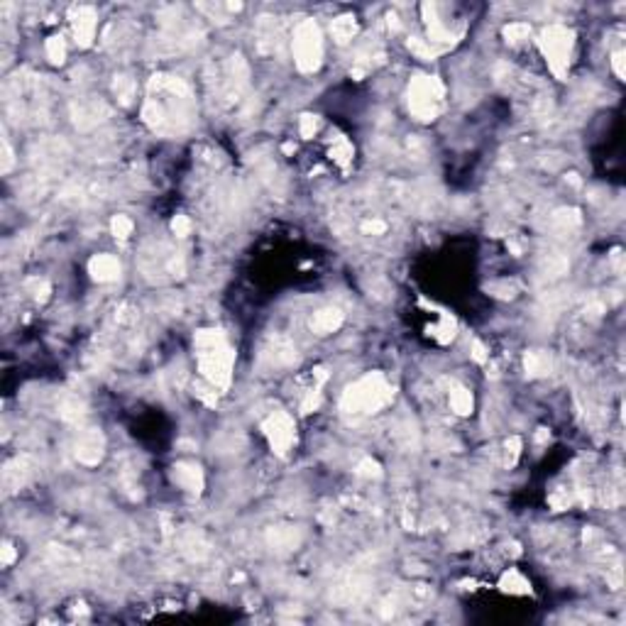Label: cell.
<instances>
[{
	"label": "cell",
	"instance_id": "obj_1",
	"mask_svg": "<svg viewBox=\"0 0 626 626\" xmlns=\"http://www.w3.org/2000/svg\"><path fill=\"white\" fill-rule=\"evenodd\" d=\"M198 342V360H201V372L211 379L216 387H225L230 382V367H233V352L225 345L220 333H201Z\"/></svg>",
	"mask_w": 626,
	"mask_h": 626
},
{
	"label": "cell",
	"instance_id": "obj_2",
	"mask_svg": "<svg viewBox=\"0 0 626 626\" xmlns=\"http://www.w3.org/2000/svg\"><path fill=\"white\" fill-rule=\"evenodd\" d=\"M389 399H392V389L384 382L382 374H369L347 389L342 406L350 414H372V411L382 409Z\"/></svg>",
	"mask_w": 626,
	"mask_h": 626
},
{
	"label": "cell",
	"instance_id": "obj_3",
	"mask_svg": "<svg viewBox=\"0 0 626 626\" xmlns=\"http://www.w3.org/2000/svg\"><path fill=\"white\" fill-rule=\"evenodd\" d=\"M294 52H296V64L304 71H311V69L318 67V59H321V35H318L313 22H306V25H301L296 30Z\"/></svg>",
	"mask_w": 626,
	"mask_h": 626
},
{
	"label": "cell",
	"instance_id": "obj_4",
	"mask_svg": "<svg viewBox=\"0 0 626 626\" xmlns=\"http://www.w3.org/2000/svg\"><path fill=\"white\" fill-rule=\"evenodd\" d=\"M440 98H443V91H440L438 81H433V78H419L411 86V110L419 118H433Z\"/></svg>",
	"mask_w": 626,
	"mask_h": 626
},
{
	"label": "cell",
	"instance_id": "obj_5",
	"mask_svg": "<svg viewBox=\"0 0 626 626\" xmlns=\"http://www.w3.org/2000/svg\"><path fill=\"white\" fill-rule=\"evenodd\" d=\"M544 44H546V52H548V59L553 62V69H555V71H560V64L565 62V57H568V49H570L568 32L558 30V27H553V30L546 32Z\"/></svg>",
	"mask_w": 626,
	"mask_h": 626
},
{
	"label": "cell",
	"instance_id": "obj_6",
	"mask_svg": "<svg viewBox=\"0 0 626 626\" xmlns=\"http://www.w3.org/2000/svg\"><path fill=\"white\" fill-rule=\"evenodd\" d=\"M267 435L272 438V445L277 451L284 453L289 448V443L294 440V431H291V421L284 414L272 416V421L267 424Z\"/></svg>",
	"mask_w": 626,
	"mask_h": 626
},
{
	"label": "cell",
	"instance_id": "obj_7",
	"mask_svg": "<svg viewBox=\"0 0 626 626\" xmlns=\"http://www.w3.org/2000/svg\"><path fill=\"white\" fill-rule=\"evenodd\" d=\"M91 272H94V277L98 281H110L118 277L120 272V264L115 262L110 254H98V257L91 262Z\"/></svg>",
	"mask_w": 626,
	"mask_h": 626
},
{
	"label": "cell",
	"instance_id": "obj_8",
	"mask_svg": "<svg viewBox=\"0 0 626 626\" xmlns=\"http://www.w3.org/2000/svg\"><path fill=\"white\" fill-rule=\"evenodd\" d=\"M311 326L316 328L318 333H331V331H336V328L340 326V313L333 311V308L321 311V313H316V318L311 321Z\"/></svg>",
	"mask_w": 626,
	"mask_h": 626
},
{
	"label": "cell",
	"instance_id": "obj_9",
	"mask_svg": "<svg viewBox=\"0 0 626 626\" xmlns=\"http://www.w3.org/2000/svg\"><path fill=\"white\" fill-rule=\"evenodd\" d=\"M76 455L81 458L83 462H96L101 458V443L96 435H88V438L81 440V445H78V451Z\"/></svg>",
	"mask_w": 626,
	"mask_h": 626
},
{
	"label": "cell",
	"instance_id": "obj_10",
	"mask_svg": "<svg viewBox=\"0 0 626 626\" xmlns=\"http://www.w3.org/2000/svg\"><path fill=\"white\" fill-rule=\"evenodd\" d=\"M176 482L182 487H189V489H196L201 480H198V472L193 467H179L176 470Z\"/></svg>",
	"mask_w": 626,
	"mask_h": 626
},
{
	"label": "cell",
	"instance_id": "obj_11",
	"mask_svg": "<svg viewBox=\"0 0 626 626\" xmlns=\"http://www.w3.org/2000/svg\"><path fill=\"white\" fill-rule=\"evenodd\" d=\"M453 406H455L458 414H467V411H470V406H472L470 394H467L465 389H458V392L453 394Z\"/></svg>",
	"mask_w": 626,
	"mask_h": 626
},
{
	"label": "cell",
	"instance_id": "obj_12",
	"mask_svg": "<svg viewBox=\"0 0 626 626\" xmlns=\"http://www.w3.org/2000/svg\"><path fill=\"white\" fill-rule=\"evenodd\" d=\"M113 233L118 235V238H128L130 233H132V223L128 220V218H123V216H118L113 220Z\"/></svg>",
	"mask_w": 626,
	"mask_h": 626
},
{
	"label": "cell",
	"instance_id": "obj_13",
	"mask_svg": "<svg viewBox=\"0 0 626 626\" xmlns=\"http://www.w3.org/2000/svg\"><path fill=\"white\" fill-rule=\"evenodd\" d=\"M49 54H52L54 62H62V57H64V44H62V42H59V40L49 42Z\"/></svg>",
	"mask_w": 626,
	"mask_h": 626
}]
</instances>
